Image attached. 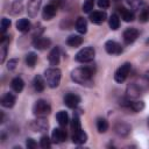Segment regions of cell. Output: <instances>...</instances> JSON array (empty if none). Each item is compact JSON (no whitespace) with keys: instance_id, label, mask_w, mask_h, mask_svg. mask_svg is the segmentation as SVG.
<instances>
[{"instance_id":"ffe728a7","label":"cell","mask_w":149,"mask_h":149,"mask_svg":"<svg viewBox=\"0 0 149 149\" xmlns=\"http://www.w3.org/2000/svg\"><path fill=\"white\" fill-rule=\"evenodd\" d=\"M119 12H120V15H121V17H122L123 21L132 22L134 20V13L130 9H127L125 7H120L119 8Z\"/></svg>"},{"instance_id":"5b68a950","label":"cell","mask_w":149,"mask_h":149,"mask_svg":"<svg viewBox=\"0 0 149 149\" xmlns=\"http://www.w3.org/2000/svg\"><path fill=\"white\" fill-rule=\"evenodd\" d=\"M130 69H132V64L130 63H123L114 73V79L116 83H123L126 80V78L128 77L129 72H130Z\"/></svg>"},{"instance_id":"1f68e13d","label":"cell","mask_w":149,"mask_h":149,"mask_svg":"<svg viewBox=\"0 0 149 149\" xmlns=\"http://www.w3.org/2000/svg\"><path fill=\"white\" fill-rule=\"evenodd\" d=\"M71 127H72L73 132L81 129V128H80V120H79L78 114H73V119H72V122H71Z\"/></svg>"},{"instance_id":"277c9868","label":"cell","mask_w":149,"mask_h":149,"mask_svg":"<svg viewBox=\"0 0 149 149\" xmlns=\"http://www.w3.org/2000/svg\"><path fill=\"white\" fill-rule=\"evenodd\" d=\"M33 112H34V114L37 115V116H45V115L50 114V112H51V106H50V104H49L48 101L40 99V100H37V101L34 104V106H33Z\"/></svg>"},{"instance_id":"ac0fdd59","label":"cell","mask_w":149,"mask_h":149,"mask_svg":"<svg viewBox=\"0 0 149 149\" xmlns=\"http://www.w3.org/2000/svg\"><path fill=\"white\" fill-rule=\"evenodd\" d=\"M15 104V95L13 93H6L2 98H1V105L3 107H7V108H10L13 107Z\"/></svg>"},{"instance_id":"7bdbcfd3","label":"cell","mask_w":149,"mask_h":149,"mask_svg":"<svg viewBox=\"0 0 149 149\" xmlns=\"http://www.w3.org/2000/svg\"><path fill=\"white\" fill-rule=\"evenodd\" d=\"M147 43H149V40H147Z\"/></svg>"},{"instance_id":"e0dca14e","label":"cell","mask_w":149,"mask_h":149,"mask_svg":"<svg viewBox=\"0 0 149 149\" xmlns=\"http://www.w3.org/2000/svg\"><path fill=\"white\" fill-rule=\"evenodd\" d=\"M106 19H107V15H106L105 12H99L98 10V12H93V13L90 14V20L93 23H97V24L104 22Z\"/></svg>"},{"instance_id":"5bb4252c","label":"cell","mask_w":149,"mask_h":149,"mask_svg":"<svg viewBox=\"0 0 149 149\" xmlns=\"http://www.w3.org/2000/svg\"><path fill=\"white\" fill-rule=\"evenodd\" d=\"M72 141H73V143H76V144H84V143L87 141V134H86L83 129L76 130V132L73 133Z\"/></svg>"},{"instance_id":"74e56055","label":"cell","mask_w":149,"mask_h":149,"mask_svg":"<svg viewBox=\"0 0 149 149\" xmlns=\"http://www.w3.org/2000/svg\"><path fill=\"white\" fill-rule=\"evenodd\" d=\"M17 58H13V59H9V62L7 63V69L8 70H14L15 68H16V64H17Z\"/></svg>"},{"instance_id":"3957f363","label":"cell","mask_w":149,"mask_h":149,"mask_svg":"<svg viewBox=\"0 0 149 149\" xmlns=\"http://www.w3.org/2000/svg\"><path fill=\"white\" fill-rule=\"evenodd\" d=\"M94 55H95V51L92 47H87V48H84L81 50H79L76 56H74V59L79 63H88L91 61H93L94 58Z\"/></svg>"},{"instance_id":"6da1fadb","label":"cell","mask_w":149,"mask_h":149,"mask_svg":"<svg viewBox=\"0 0 149 149\" xmlns=\"http://www.w3.org/2000/svg\"><path fill=\"white\" fill-rule=\"evenodd\" d=\"M94 74V69L91 66L77 68L71 72V78L80 85H88L92 83V77Z\"/></svg>"},{"instance_id":"44dd1931","label":"cell","mask_w":149,"mask_h":149,"mask_svg":"<svg viewBox=\"0 0 149 149\" xmlns=\"http://www.w3.org/2000/svg\"><path fill=\"white\" fill-rule=\"evenodd\" d=\"M66 43H68V45H70V47L77 48V47H79V45L83 43V37H80L79 35H70V36L66 38Z\"/></svg>"},{"instance_id":"603a6c76","label":"cell","mask_w":149,"mask_h":149,"mask_svg":"<svg viewBox=\"0 0 149 149\" xmlns=\"http://www.w3.org/2000/svg\"><path fill=\"white\" fill-rule=\"evenodd\" d=\"M16 29L21 33H24V31H28L30 29V22L28 19H20L17 22H16Z\"/></svg>"},{"instance_id":"4316f807","label":"cell","mask_w":149,"mask_h":149,"mask_svg":"<svg viewBox=\"0 0 149 149\" xmlns=\"http://www.w3.org/2000/svg\"><path fill=\"white\" fill-rule=\"evenodd\" d=\"M34 126L36 132H42L48 128V122L43 119V116H41V119H37L36 121H34Z\"/></svg>"},{"instance_id":"b9f144b4","label":"cell","mask_w":149,"mask_h":149,"mask_svg":"<svg viewBox=\"0 0 149 149\" xmlns=\"http://www.w3.org/2000/svg\"><path fill=\"white\" fill-rule=\"evenodd\" d=\"M148 126H149V118H148Z\"/></svg>"},{"instance_id":"f35d334b","label":"cell","mask_w":149,"mask_h":149,"mask_svg":"<svg viewBox=\"0 0 149 149\" xmlns=\"http://www.w3.org/2000/svg\"><path fill=\"white\" fill-rule=\"evenodd\" d=\"M26 146H27L28 149H35L37 144H36V142H35L33 139H27V141H26Z\"/></svg>"},{"instance_id":"8d00e7d4","label":"cell","mask_w":149,"mask_h":149,"mask_svg":"<svg viewBox=\"0 0 149 149\" xmlns=\"http://www.w3.org/2000/svg\"><path fill=\"white\" fill-rule=\"evenodd\" d=\"M12 9H15V10H14L12 14H17V13H21V12H22V2H21V1H16V2H14V3H13Z\"/></svg>"},{"instance_id":"4fadbf2b","label":"cell","mask_w":149,"mask_h":149,"mask_svg":"<svg viewBox=\"0 0 149 149\" xmlns=\"http://www.w3.org/2000/svg\"><path fill=\"white\" fill-rule=\"evenodd\" d=\"M51 139L55 143H62L65 141L66 139V133L65 130H63L62 128H55L52 130V134H51Z\"/></svg>"},{"instance_id":"8992f818","label":"cell","mask_w":149,"mask_h":149,"mask_svg":"<svg viewBox=\"0 0 149 149\" xmlns=\"http://www.w3.org/2000/svg\"><path fill=\"white\" fill-rule=\"evenodd\" d=\"M105 50L109 54V55H120L122 52V47L121 44H119L118 42L115 41H107L105 43Z\"/></svg>"},{"instance_id":"f546056e","label":"cell","mask_w":149,"mask_h":149,"mask_svg":"<svg viewBox=\"0 0 149 149\" xmlns=\"http://www.w3.org/2000/svg\"><path fill=\"white\" fill-rule=\"evenodd\" d=\"M97 129H98L99 133H105L108 129V122L105 119L99 118L97 120Z\"/></svg>"},{"instance_id":"836d02e7","label":"cell","mask_w":149,"mask_h":149,"mask_svg":"<svg viewBox=\"0 0 149 149\" xmlns=\"http://www.w3.org/2000/svg\"><path fill=\"white\" fill-rule=\"evenodd\" d=\"M139 20H140L141 22H147V21H149V8H143V9H141L140 15H139Z\"/></svg>"},{"instance_id":"d6986e66","label":"cell","mask_w":149,"mask_h":149,"mask_svg":"<svg viewBox=\"0 0 149 149\" xmlns=\"http://www.w3.org/2000/svg\"><path fill=\"white\" fill-rule=\"evenodd\" d=\"M126 106L132 109L133 112H141L143 108H144V102L141 101V100H136V101H127L126 102Z\"/></svg>"},{"instance_id":"ba28073f","label":"cell","mask_w":149,"mask_h":149,"mask_svg":"<svg viewBox=\"0 0 149 149\" xmlns=\"http://www.w3.org/2000/svg\"><path fill=\"white\" fill-rule=\"evenodd\" d=\"M79 102H80V97L76 93H68L64 97V104L70 108L77 107Z\"/></svg>"},{"instance_id":"4dcf8cb0","label":"cell","mask_w":149,"mask_h":149,"mask_svg":"<svg viewBox=\"0 0 149 149\" xmlns=\"http://www.w3.org/2000/svg\"><path fill=\"white\" fill-rule=\"evenodd\" d=\"M94 6V0H85L83 3V12L84 13H91Z\"/></svg>"},{"instance_id":"484cf974","label":"cell","mask_w":149,"mask_h":149,"mask_svg":"<svg viewBox=\"0 0 149 149\" xmlns=\"http://www.w3.org/2000/svg\"><path fill=\"white\" fill-rule=\"evenodd\" d=\"M56 119H57V121L61 126H66L69 123V115L65 111H59L56 114Z\"/></svg>"},{"instance_id":"60d3db41","label":"cell","mask_w":149,"mask_h":149,"mask_svg":"<svg viewBox=\"0 0 149 149\" xmlns=\"http://www.w3.org/2000/svg\"><path fill=\"white\" fill-rule=\"evenodd\" d=\"M146 78L149 80V71H147V72H146Z\"/></svg>"},{"instance_id":"7402d4cb","label":"cell","mask_w":149,"mask_h":149,"mask_svg":"<svg viewBox=\"0 0 149 149\" xmlns=\"http://www.w3.org/2000/svg\"><path fill=\"white\" fill-rule=\"evenodd\" d=\"M33 86H34L35 91H37V92H42V91L44 90L45 83H44L43 78H42L40 74H37V76H35V77H34V80H33Z\"/></svg>"},{"instance_id":"30bf717a","label":"cell","mask_w":149,"mask_h":149,"mask_svg":"<svg viewBox=\"0 0 149 149\" xmlns=\"http://www.w3.org/2000/svg\"><path fill=\"white\" fill-rule=\"evenodd\" d=\"M41 2L42 0H28V6H27V12H28V15L30 17H34L36 16L38 9H40V6H41Z\"/></svg>"},{"instance_id":"9c48e42d","label":"cell","mask_w":149,"mask_h":149,"mask_svg":"<svg viewBox=\"0 0 149 149\" xmlns=\"http://www.w3.org/2000/svg\"><path fill=\"white\" fill-rule=\"evenodd\" d=\"M33 45L38 50H44L51 45V41L48 37H36L33 41Z\"/></svg>"},{"instance_id":"d590c367","label":"cell","mask_w":149,"mask_h":149,"mask_svg":"<svg viewBox=\"0 0 149 149\" xmlns=\"http://www.w3.org/2000/svg\"><path fill=\"white\" fill-rule=\"evenodd\" d=\"M9 26H10V20L7 19V17H2V20H1V31H2V34H5V31L9 28Z\"/></svg>"},{"instance_id":"7c38bea8","label":"cell","mask_w":149,"mask_h":149,"mask_svg":"<svg viewBox=\"0 0 149 149\" xmlns=\"http://www.w3.org/2000/svg\"><path fill=\"white\" fill-rule=\"evenodd\" d=\"M56 13H57V7L55 5H52V3H49L43 8L42 16H43L44 20H51L56 15Z\"/></svg>"},{"instance_id":"ab89813d","label":"cell","mask_w":149,"mask_h":149,"mask_svg":"<svg viewBox=\"0 0 149 149\" xmlns=\"http://www.w3.org/2000/svg\"><path fill=\"white\" fill-rule=\"evenodd\" d=\"M97 2H98V6L102 9L108 8V6H109V0H97Z\"/></svg>"},{"instance_id":"f1b7e54d","label":"cell","mask_w":149,"mask_h":149,"mask_svg":"<svg viewBox=\"0 0 149 149\" xmlns=\"http://www.w3.org/2000/svg\"><path fill=\"white\" fill-rule=\"evenodd\" d=\"M108 23H109L111 29L116 30V29L120 27V19H119V16H118L116 14H112V15H111V17H109Z\"/></svg>"},{"instance_id":"d6a6232c","label":"cell","mask_w":149,"mask_h":149,"mask_svg":"<svg viewBox=\"0 0 149 149\" xmlns=\"http://www.w3.org/2000/svg\"><path fill=\"white\" fill-rule=\"evenodd\" d=\"M40 146H41L43 149H48V148L51 147V140H50L47 135H44V136H42L41 140H40Z\"/></svg>"},{"instance_id":"e575fe53","label":"cell","mask_w":149,"mask_h":149,"mask_svg":"<svg viewBox=\"0 0 149 149\" xmlns=\"http://www.w3.org/2000/svg\"><path fill=\"white\" fill-rule=\"evenodd\" d=\"M127 3L133 9H140V7H142L143 5V1L142 0H127Z\"/></svg>"},{"instance_id":"d4e9b609","label":"cell","mask_w":149,"mask_h":149,"mask_svg":"<svg viewBox=\"0 0 149 149\" xmlns=\"http://www.w3.org/2000/svg\"><path fill=\"white\" fill-rule=\"evenodd\" d=\"M10 86H12V88H13V91H14V92L19 93V92H21V91L23 90L24 81H23V80H22L20 77H16V78H14V79L12 80Z\"/></svg>"},{"instance_id":"9a60e30c","label":"cell","mask_w":149,"mask_h":149,"mask_svg":"<svg viewBox=\"0 0 149 149\" xmlns=\"http://www.w3.org/2000/svg\"><path fill=\"white\" fill-rule=\"evenodd\" d=\"M59 58H61L59 48H58V47L52 48V50L49 52V56H48V59H49L50 65H57V64L59 63Z\"/></svg>"},{"instance_id":"83f0119b","label":"cell","mask_w":149,"mask_h":149,"mask_svg":"<svg viewBox=\"0 0 149 149\" xmlns=\"http://www.w3.org/2000/svg\"><path fill=\"white\" fill-rule=\"evenodd\" d=\"M37 62V56L35 52H28L27 56H26V64L29 66V68H34L35 64Z\"/></svg>"},{"instance_id":"7a4b0ae2","label":"cell","mask_w":149,"mask_h":149,"mask_svg":"<svg viewBox=\"0 0 149 149\" xmlns=\"http://www.w3.org/2000/svg\"><path fill=\"white\" fill-rule=\"evenodd\" d=\"M44 77H45V80H47V84L49 87L51 88H55L59 85L61 83V77H62V72L59 69L57 68H50V69H47L45 72H44Z\"/></svg>"},{"instance_id":"cb8c5ba5","label":"cell","mask_w":149,"mask_h":149,"mask_svg":"<svg viewBox=\"0 0 149 149\" xmlns=\"http://www.w3.org/2000/svg\"><path fill=\"white\" fill-rule=\"evenodd\" d=\"M76 29L79 34H85L87 31V22L84 17H78L76 21Z\"/></svg>"},{"instance_id":"52a82bcc","label":"cell","mask_w":149,"mask_h":149,"mask_svg":"<svg viewBox=\"0 0 149 149\" xmlns=\"http://www.w3.org/2000/svg\"><path fill=\"white\" fill-rule=\"evenodd\" d=\"M122 37H123V41L126 44H130L139 37V30L135 28H127L123 31Z\"/></svg>"},{"instance_id":"2e32d148","label":"cell","mask_w":149,"mask_h":149,"mask_svg":"<svg viewBox=\"0 0 149 149\" xmlns=\"http://www.w3.org/2000/svg\"><path fill=\"white\" fill-rule=\"evenodd\" d=\"M115 132L120 135V136H126L130 133V126L128 123H125V122H118L115 125Z\"/></svg>"},{"instance_id":"8fae6325","label":"cell","mask_w":149,"mask_h":149,"mask_svg":"<svg viewBox=\"0 0 149 149\" xmlns=\"http://www.w3.org/2000/svg\"><path fill=\"white\" fill-rule=\"evenodd\" d=\"M142 94V87L135 83H132L127 86V97L128 98H137Z\"/></svg>"}]
</instances>
